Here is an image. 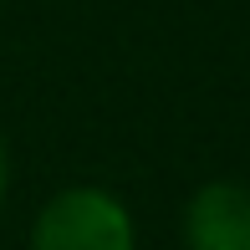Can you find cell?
Returning a JSON list of instances; mask_svg holds the SVG:
<instances>
[{
    "label": "cell",
    "mask_w": 250,
    "mask_h": 250,
    "mask_svg": "<svg viewBox=\"0 0 250 250\" xmlns=\"http://www.w3.org/2000/svg\"><path fill=\"white\" fill-rule=\"evenodd\" d=\"M31 250H138V225L112 189L72 184L31 220Z\"/></svg>",
    "instance_id": "1"
},
{
    "label": "cell",
    "mask_w": 250,
    "mask_h": 250,
    "mask_svg": "<svg viewBox=\"0 0 250 250\" xmlns=\"http://www.w3.org/2000/svg\"><path fill=\"white\" fill-rule=\"evenodd\" d=\"M184 245L189 250H250V184L214 179L184 204Z\"/></svg>",
    "instance_id": "2"
},
{
    "label": "cell",
    "mask_w": 250,
    "mask_h": 250,
    "mask_svg": "<svg viewBox=\"0 0 250 250\" xmlns=\"http://www.w3.org/2000/svg\"><path fill=\"white\" fill-rule=\"evenodd\" d=\"M5 189H10V148L0 138V204H5Z\"/></svg>",
    "instance_id": "3"
}]
</instances>
